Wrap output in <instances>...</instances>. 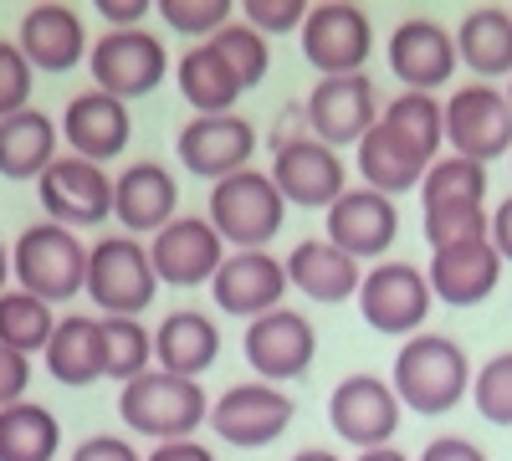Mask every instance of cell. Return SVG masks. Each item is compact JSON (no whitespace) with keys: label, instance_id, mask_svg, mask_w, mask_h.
Listing matches in <instances>:
<instances>
[{"label":"cell","instance_id":"cell-35","mask_svg":"<svg viewBox=\"0 0 512 461\" xmlns=\"http://www.w3.org/2000/svg\"><path fill=\"white\" fill-rule=\"evenodd\" d=\"M52 333H57V313L52 303H41L31 298V292H0V344L16 349V354H47L52 344Z\"/></svg>","mask_w":512,"mask_h":461},{"label":"cell","instance_id":"cell-13","mask_svg":"<svg viewBox=\"0 0 512 461\" xmlns=\"http://www.w3.org/2000/svg\"><path fill=\"white\" fill-rule=\"evenodd\" d=\"M41 195V211L47 221L77 231V226H98L113 216V175L93 159H77V154H57V164L36 180Z\"/></svg>","mask_w":512,"mask_h":461},{"label":"cell","instance_id":"cell-27","mask_svg":"<svg viewBox=\"0 0 512 461\" xmlns=\"http://www.w3.org/2000/svg\"><path fill=\"white\" fill-rule=\"evenodd\" d=\"M62 129L41 113V108H21L11 118H0V175L6 180H41L57 164Z\"/></svg>","mask_w":512,"mask_h":461},{"label":"cell","instance_id":"cell-23","mask_svg":"<svg viewBox=\"0 0 512 461\" xmlns=\"http://www.w3.org/2000/svg\"><path fill=\"white\" fill-rule=\"evenodd\" d=\"M62 139H67V154L77 159H93V164H108L128 149L134 139V118H128V103L88 88L77 93L62 113Z\"/></svg>","mask_w":512,"mask_h":461},{"label":"cell","instance_id":"cell-40","mask_svg":"<svg viewBox=\"0 0 512 461\" xmlns=\"http://www.w3.org/2000/svg\"><path fill=\"white\" fill-rule=\"evenodd\" d=\"M159 21L180 36H195V41H210L221 26H231V0H159Z\"/></svg>","mask_w":512,"mask_h":461},{"label":"cell","instance_id":"cell-10","mask_svg":"<svg viewBox=\"0 0 512 461\" xmlns=\"http://www.w3.org/2000/svg\"><path fill=\"white\" fill-rule=\"evenodd\" d=\"M292 410L297 405H292V395L282 385L241 380L221 400H210V431H216L226 446L256 451V446H272L292 426Z\"/></svg>","mask_w":512,"mask_h":461},{"label":"cell","instance_id":"cell-37","mask_svg":"<svg viewBox=\"0 0 512 461\" xmlns=\"http://www.w3.org/2000/svg\"><path fill=\"white\" fill-rule=\"evenodd\" d=\"M420 231L431 241V251L472 246L492 236V211L487 205H441V211H420Z\"/></svg>","mask_w":512,"mask_h":461},{"label":"cell","instance_id":"cell-22","mask_svg":"<svg viewBox=\"0 0 512 461\" xmlns=\"http://www.w3.org/2000/svg\"><path fill=\"white\" fill-rule=\"evenodd\" d=\"M16 47L21 57L31 62V72H72L77 62H88L93 41H88V26L72 6H31L21 16V31H16Z\"/></svg>","mask_w":512,"mask_h":461},{"label":"cell","instance_id":"cell-30","mask_svg":"<svg viewBox=\"0 0 512 461\" xmlns=\"http://www.w3.org/2000/svg\"><path fill=\"white\" fill-rule=\"evenodd\" d=\"M456 57L477 72V82L512 77V11L477 6L456 26Z\"/></svg>","mask_w":512,"mask_h":461},{"label":"cell","instance_id":"cell-12","mask_svg":"<svg viewBox=\"0 0 512 461\" xmlns=\"http://www.w3.org/2000/svg\"><path fill=\"white\" fill-rule=\"evenodd\" d=\"M297 41H303V57L318 67V77H349V72H364L374 52V26L349 0H328V6L308 11Z\"/></svg>","mask_w":512,"mask_h":461},{"label":"cell","instance_id":"cell-42","mask_svg":"<svg viewBox=\"0 0 512 461\" xmlns=\"http://www.w3.org/2000/svg\"><path fill=\"white\" fill-rule=\"evenodd\" d=\"M31 108V62L16 41H0V118Z\"/></svg>","mask_w":512,"mask_h":461},{"label":"cell","instance_id":"cell-34","mask_svg":"<svg viewBox=\"0 0 512 461\" xmlns=\"http://www.w3.org/2000/svg\"><path fill=\"white\" fill-rule=\"evenodd\" d=\"M441 205H487V164L441 154L420 180V211H441Z\"/></svg>","mask_w":512,"mask_h":461},{"label":"cell","instance_id":"cell-50","mask_svg":"<svg viewBox=\"0 0 512 461\" xmlns=\"http://www.w3.org/2000/svg\"><path fill=\"white\" fill-rule=\"evenodd\" d=\"M292 461H344V456H333V451H323V446H308V451H297Z\"/></svg>","mask_w":512,"mask_h":461},{"label":"cell","instance_id":"cell-2","mask_svg":"<svg viewBox=\"0 0 512 461\" xmlns=\"http://www.w3.org/2000/svg\"><path fill=\"white\" fill-rule=\"evenodd\" d=\"M118 415L128 431L159 441H190L200 426H210V400L200 380H180L169 369H144L139 380H128L118 395Z\"/></svg>","mask_w":512,"mask_h":461},{"label":"cell","instance_id":"cell-39","mask_svg":"<svg viewBox=\"0 0 512 461\" xmlns=\"http://www.w3.org/2000/svg\"><path fill=\"white\" fill-rule=\"evenodd\" d=\"M472 400H477L482 421L512 426V349L492 354V359L472 374Z\"/></svg>","mask_w":512,"mask_h":461},{"label":"cell","instance_id":"cell-25","mask_svg":"<svg viewBox=\"0 0 512 461\" xmlns=\"http://www.w3.org/2000/svg\"><path fill=\"white\" fill-rule=\"evenodd\" d=\"M287 282L313 303H349V298H359L364 272L349 251H338L328 236H308L287 251Z\"/></svg>","mask_w":512,"mask_h":461},{"label":"cell","instance_id":"cell-43","mask_svg":"<svg viewBox=\"0 0 512 461\" xmlns=\"http://www.w3.org/2000/svg\"><path fill=\"white\" fill-rule=\"evenodd\" d=\"M26 385H31V359L0 344V410L21 405L26 400Z\"/></svg>","mask_w":512,"mask_h":461},{"label":"cell","instance_id":"cell-16","mask_svg":"<svg viewBox=\"0 0 512 461\" xmlns=\"http://www.w3.org/2000/svg\"><path fill=\"white\" fill-rule=\"evenodd\" d=\"M231 257V246L216 236L205 216H175L154 241H149V262L164 287H205L216 282L221 262Z\"/></svg>","mask_w":512,"mask_h":461},{"label":"cell","instance_id":"cell-18","mask_svg":"<svg viewBox=\"0 0 512 461\" xmlns=\"http://www.w3.org/2000/svg\"><path fill=\"white\" fill-rule=\"evenodd\" d=\"M323 221H328V241L338 251H349L354 262H384V251H390L395 236H400L395 200L369 190V185H349L323 211Z\"/></svg>","mask_w":512,"mask_h":461},{"label":"cell","instance_id":"cell-7","mask_svg":"<svg viewBox=\"0 0 512 461\" xmlns=\"http://www.w3.org/2000/svg\"><path fill=\"white\" fill-rule=\"evenodd\" d=\"M88 72H93V88L128 103V98H144L154 93L164 72H169V52H164V41L144 26L134 31H103L93 41V52H88Z\"/></svg>","mask_w":512,"mask_h":461},{"label":"cell","instance_id":"cell-21","mask_svg":"<svg viewBox=\"0 0 512 461\" xmlns=\"http://www.w3.org/2000/svg\"><path fill=\"white\" fill-rule=\"evenodd\" d=\"M113 216L123 236H159L180 216V180L159 159H139L113 180Z\"/></svg>","mask_w":512,"mask_h":461},{"label":"cell","instance_id":"cell-38","mask_svg":"<svg viewBox=\"0 0 512 461\" xmlns=\"http://www.w3.org/2000/svg\"><path fill=\"white\" fill-rule=\"evenodd\" d=\"M210 47H216V52L231 62V72L241 77V88H246V93H251L256 82L267 77V67H272V47H267V36H262V31H251L246 21L221 26L216 36H210Z\"/></svg>","mask_w":512,"mask_h":461},{"label":"cell","instance_id":"cell-6","mask_svg":"<svg viewBox=\"0 0 512 461\" xmlns=\"http://www.w3.org/2000/svg\"><path fill=\"white\" fill-rule=\"evenodd\" d=\"M431 303H436V292H431V282H425V267H415V262L384 257L359 282V313H364V323L374 333H390V339H400V344L415 339V333L425 328Z\"/></svg>","mask_w":512,"mask_h":461},{"label":"cell","instance_id":"cell-29","mask_svg":"<svg viewBox=\"0 0 512 461\" xmlns=\"http://www.w3.org/2000/svg\"><path fill=\"white\" fill-rule=\"evenodd\" d=\"M436 159H425L420 149H410L395 129H384V123H374V129L364 134L359 144V180L379 195H405V190H420L425 170H431Z\"/></svg>","mask_w":512,"mask_h":461},{"label":"cell","instance_id":"cell-1","mask_svg":"<svg viewBox=\"0 0 512 461\" xmlns=\"http://www.w3.org/2000/svg\"><path fill=\"white\" fill-rule=\"evenodd\" d=\"M472 374L477 369L456 339H446V333H415V339H405L400 354H395L390 385H395L405 410L446 415L472 395Z\"/></svg>","mask_w":512,"mask_h":461},{"label":"cell","instance_id":"cell-5","mask_svg":"<svg viewBox=\"0 0 512 461\" xmlns=\"http://www.w3.org/2000/svg\"><path fill=\"white\" fill-rule=\"evenodd\" d=\"M82 292L98 303L103 318H139L159 292L149 246L139 236H103L98 246H88V287Z\"/></svg>","mask_w":512,"mask_h":461},{"label":"cell","instance_id":"cell-26","mask_svg":"<svg viewBox=\"0 0 512 461\" xmlns=\"http://www.w3.org/2000/svg\"><path fill=\"white\" fill-rule=\"evenodd\" d=\"M221 359V328L200 308H175L154 328V364L180 374V380H200V374Z\"/></svg>","mask_w":512,"mask_h":461},{"label":"cell","instance_id":"cell-33","mask_svg":"<svg viewBox=\"0 0 512 461\" xmlns=\"http://www.w3.org/2000/svg\"><path fill=\"white\" fill-rule=\"evenodd\" d=\"M384 129H395L410 149H420L425 159H441V144H446V108L436 93H400L384 103L379 113Z\"/></svg>","mask_w":512,"mask_h":461},{"label":"cell","instance_id":"cell-11","mask_svg":"<svg viewBox=\"0 0 512 461\" xmlns=\"http://www.w3.org/2000/svg\"><path fill=\"white\" fill-rule=\"evenodd\" d=\"M175 154L190 175L221 185L241 170H251V154H256V129L241 118V113H195L180 139H175Z\"/></svg>","mask_w":512,"mask_h":461},{"label":"cell","instance_id":"cell-4","mask_svg":"<svg viewBox=\"0 0 512 461\" xmlns=\"http://www.w3.org/2000/svg\"><path fill=\"white\" fill-rule=\"evenodd\" d=\"M205 221L216 226V236L231 246V251H267L287 221V200L282 190L272 185L267 170H241L231 180H221L210 190V205H205Z\"/></svg>","mask_w":512,"mask_h":461},{"label":"cell","instance_id":"cell-47","mask_svg":"<svg viewBox=\"0 0 512 461\" xmlns=\"http://www.w3.org/2000/svg\"><path fill=\"white\" fill-rule=\"evenodd\" d=\"M144 461H216V456H210V446H200L190 436V441H159Z\"/></svg>","mask_w":512,"mask_h":461},{"label":"cell","instance_id":"cell-19","mask_svg":"<svg viewBox=\"0 0 512 461\" xmlns=\"http://www.w3.org/2000/svg\"><path fill=\"white\" fill-rule=\"evenodd\" d=\"M456 31L431 16H410L390 31V72L405 82V93H436L456 77Z\"/></svg>","mask_w":512,"mask_h":461},{"label":"cell","instance_id":"cell-17","mask_svg":"<svg viewBox=\"0 0 512 461\" xmlns=\"http://www.w3.org/2000/svg\"><path fill=\"white\" fill-rule=\"evenodd\" d=\"M379 93L364 72L349 77H318V88L308 93V129L318 144L344 149V144H364V134L379 123Z\"/></svg>","mask_w":512,"mask_h":461},{"label":"cell","instance_id":"cell-32","mask_svg":"<svg viewBox=\"0 0 512 461\" xmlns=\"http://www.w3.org/2000/svg\"><path fill=\"white\" fill-rule=\"evenodd\" d=\"M62 426L47 405L21 400L0 410V461H57Z\"/></svg>","mask_w":512,"mask_h":461},{"label":"cell","instance_id":"cell-41","mask_svg":"<svg viewBox=\"0 0 512 461\" xmlns=\"http://www.w3.org/2000/svg\"><path fill=\"white\" fill-rule=\"evenodd\" d=\"M308 0H246V26L262 31V36H287V31H303L308 21Z\"/></svg>","mask_w":512,"mask_h":461},{"label":"cell","instance_id":"cell-36","mask_svg":"<svg viewBox=\"0 0 512 461\" xmlns=\"http://www.w3.org/2000/svg\"><path fill=\"white\" fill-rule=\"evenodd\" d=\"M154 369V333L139 318H103V380H139Z\"/></svg>","mask_w":512,"mask_h":461},{"label":"cell","instance_id":"cell-49","mask_svg":"<svg viewBox=\"0 0 512 461\" xmlns=\"http://www.w3.org/2000/svg\"><path fill=\"white\" fill-rule=\"evenodd\" d=\"M354 461H410L405 451H395V446H374V451H359Z\"/></svg>","mask_w":512,"mask_h":461},{"label":"cell","instance_id":"cell-52","mask_svg":"<svg viewBox=\"0 0 512 461\" xmlns=\"http://www.w3.org/2000/svg\"><path fill=\"white\" fill-rule=\"evenodd\" d=\"M502 93H507V103H512V77H507V88H502Z\"/></svg>","mask_w":512,"mask_h":461},{"label":"cell","instance_id":"cell-3","mask_svg":"<svg viewBox=\"0 0 512 461\" xmlns=\"http://www.w3.org/2000/svg\"><path fill=\"white\" fill-rule=\"evenodd\" d=\"M11 277L21 292L41 303H72L88 287V246L77 241V231L57 226V221H36L16 236L11 246Z\"/></svg>","mask_w":512,"mask_h":461},{"label":"cell","instance_id":"cell-24","mask_svg":"<svg viewBox=\"0 0 512 461\" xmlns=\"http://www.w3.org/2000/svg\"><path fill=\"white\" fill-rule=\"evenodd\" d=\"M502 257L492 236L487 241H472V246H451V251H431V267H425V282L431 292L446 303V308H477L487 303L497 282H502Z\"/></svg>","mask_w":512,"mask_h":461},{"label":"cell","instance_id":"cell-48","mask_svg":"<svg viewBox=\"0 0 512 461\" xmlns=\"http://www.w3.org/2000/svg\"><path fill=\"white\" fill-rule=\"evenodd\" d=\"M492 246H497L502 262H512V195L492 211Z\"/></svg>","mask_w":512,"mask_h":461},{"label":"cell","instance_id":"cell-46","mask_svg":"<svg viewBox=\"0 0 512 461\" xmlns=\"http://www.w3.org/2000/svg\"><path fill=\"white\" fill-rule=\"evenodd\" d=\"M98 16L108 21V31H134L149 16V0H98Z\"/></svg>","mask_w":512,"mask_h":461},{"label":"cell","instance_id":"cell-9","mask_svg":"<svg viewBox=\"0 0 512 461\" xmlns=\"http://www.w3.org/2000/svg\"><path fill=\"white\" fill-rule=\"evenodd\" d=\"M441 108H446L451 154L472 159V164H492V159L512 154V103L502 88L472 82V88H456Z\"/></svg>","mask_w":512,"mask_h":461},{"label":"cell","instance_id":"cell-15","mask_svg":"<svg viewBox=\"0 0 512 461\" xmlns=\"http://www.w3.org/2000/svg\"><path fill=\"white\" fill-rule=\"evenodd\" d=\"M272 185L282 190L287 205H308V211H328V205L349 190V170L338 149L318 144L313 134H297L272 149Z\"/></svg>","mask_w":512,"mask_h":461},{"label":"cell","instance_id":"cell-45","mask_svg":"<svg viewBox=\"0 0 512 461\" xmlns=\"http://www.w3.org/2000/svg\"><path fill=\"white\" fill-rule=\"evenodd\" d=\"M420 461H487V451L466 436H436V441H425Z\"/></svg>","mask_w":512,"mask_h":461},{"label":"cell","instance_id":"cell-8","mask_svg":"<svg viewBox=\"0 0 512 461\" xmlns=\"http://www.w3.org/2000/svg\"><path fill=\"white\" fill-rule=\"evenodd\" d=\"M241 354L251 364V374L262 385H282V380H303L318 359V333L308 323V313L297 308H272L262 318L246 323V339H241Z\"/></svg>","mask_w":512,"mask_h":461},{"label":"cell","instance_id":"cell-28","mask_svg":"<svg viewBox=\"0 0 512 461\" xmlns=\"http://www.w3.org/2000/svg\"><path fill=\"white\" fill-rule=\"evenodd\" d=\"M47 374L67 390H88L103 380V318L88 313H67L57 318V333L47 344Z\"/></svg>","mask_w":512,"mask_h":461},{"label":"cell","instance_id":"cell-44","mask_svg":"<svg viewBox=\"0 0 512 461\" xmlns=\"http://www.w3.org/2000/svg\"><path fill=\"white\" fill-rule=\"evenodd\" d=\"M72 461H144L123 436H88L82 446H72Z\"/></svg>","mask_w":512,"mask_h":461},{"label":"cell","instance_id":"cell-51","mask_svg":"<svg viewBox=\"0 0 512 461\" xmlns=\"http://www.w3.org/2000/svg\"><path fill=\"white\" fill-rule=\"evenodd\" d=\"M6 282H11V251H6V241H0V292H6Z\"/></svg>","mask_w":512,"mask_h":461},{"label":"cell","instance_id":"cell-31","mask_svg":"<svg viewBox=\"0 0 512 461\" xmlns=\"http://www.w3.org/2000/svg\"><path fill=\"white\" fill-rule=\"evenodd\" d=\"M175 82L195 113H236V98L246 93L241 77L231 72V62L210 47V41H195V47L175 62Z\"/></svg>","mask_w":512,"mask_h":461},{"label":"cell","instance_id":"cell-14","mask_svg":"<svg viewBox=\"0 0 512 461\" xmlns=\"http://www.w3.org/2000/svg\"><path fill=\"white\" fill-rule=\"evenodd\" d=\"M400 395L390 380H379V374H349V380H338L333 395H328V421L333 431L344 436L349 446L359 451H374V446H390L395 431H400Z\"/></svg>","mask_w":512,"mask_h":461},{"label":"cell","instance_id":"cell-20","mask_svg":"<svg viewBox=\"0 0 512 461\" xmlns=\"http://www.w3.org/2000/svg\"><path fill=\"white\" fill-rule=\"evenodd\" d=\"M287 262H277L272 251H231L221 262L216 282H210V298H216L221 313L231 318H262L272 308H282L287 298Z\"/></svg>","mask_w":512,"mask_h":461}]
</instances>
